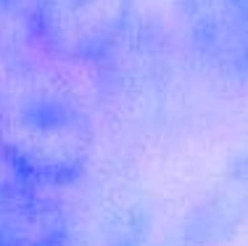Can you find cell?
Wrapping results in <instances>:
<instances>
[{"mask_svg":"<svg viewBox=\"0 0 248 246\" xmlns=\"http://www.w3.org/2000/svg\"><path fill=\"white\" fill-rule=\"evenodd\" d=\"M0 156L53 191L79 185L95 156V127L82 98L43 69L3 72Z\"/></svg>","mask_w":248,"mask_h":246,"instance_id":"cell-1","label":"cell"},{"mask_svg":"<svg viewBox=\"0 0 248 246\" xmlns=\"http://www.w3.org/2000/svg\"><path fill=\"white\" fill-rule=\"evenodd\" d=\"M138 0H29V29L63 64H103L124 43Z\"/></svg>","mask_w":248,"mask_h":246,"instance_id":"cell-2","label":"cell"},{"mask_svg":"<svg viewBox=\"0 0 248 246\" xmlns=\"http://www.w3.org/2000/svg\"><path fill=\"white\" fill-rule=\"evenodd\" d=\"M77 222L61 191L27 178L0 156V246H74Z\"/></svg>","mask_w":248,"mask_h":246,"instance_id":"cell-3","label":"cell"},{"mask_svg":"<svg viewBox=\"0 0 248 246\" xmlns=\"http://www.w3.org/2000/svg\"><path fill=\"white\" fill-rule=\"evenodd\" d=\"M182 40L219 77L248 82V16L235 0H172Z\"/></svg>","mask_w":248,"mask_h":246,"instance_id":"cell-4","label":"cell"},{"mask_svg":"<svg viewBox=\"0 0 248 246\" xmlns=\"http://www.w3.org/2000/svg\"><path fill=\"white\" fill-rule=\"evenodd\" d=\"M11 3H14V0H0V16H3L5 14V8H8V5Z\"/></svg>","mask_w":248,"mask_h":246,"instance_id":"cell-5","label":"cell"},{"mask_svg":"<svg viewBox=\"0 0 248 246\" xmlns=\"http://www.w3.org/2000/svg\"><path fill=\"white\" fill-rule=\"evenodd\" d=\"M235 3H238V5H240V8H243V11H246V16H248V0H235Z\"/></svg>","mask_w":248,"mask_h":246,"instance_id":"cell-6","label":"cell"}]
</instances>
